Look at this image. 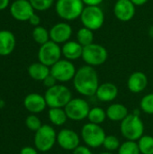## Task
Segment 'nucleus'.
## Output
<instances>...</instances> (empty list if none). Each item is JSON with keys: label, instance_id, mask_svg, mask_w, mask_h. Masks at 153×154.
Returning <instances> with one entry per match:
<instances>
[{"label": "nucleus", "instance_id": "f3484780", "mask_svg": "<svg viewBox=\"0 0 153 154\" xmlns=\"http://www.w3.org/2000/svg\"><path fill=\"white\" fill-rule=\"evenodd\" d=\"M148 86V78L142 71H135L130 75L127 80L128 89L134 94L142 93Z\"/></svg>", "mask_w": 153, "mask_h": 154}, {"label": "nucleus", "instance_id": "ea45409f", "mask_svg": "<svg viewBox=\"0 0 153 154\" xmlns=\"http://www.w3.org/2000/svg\"><path fill=\"white\" fill-rule=\"evenodd\" d=\"M149 35L153 39V25H151L149 29Z\"/></svg>", "mask_w": 153, "mask_h": 154}, {"label": "nucleus", "instance_id": "f257e3e1", "mask_svg": "<svg viewBox=\"0 0 153 154\" xmlns=\"http://www.w3.org/2000/svg\"><path fill=\"white\" fill-rule=\"evenodd\" d=\"M99 78L94 67L85 65L77 69L73 79L75 90L84 97L96 96L99 87Z\"/></svg>", "mask_w": 153, "mask_h": 154}, {"label": "nucleus", "instance_id": "72a5a7b5", "mask_svg": "<svg viewBox=\"0 0 153 154\" xmlns=\"http://www.w3.org/2000/svg\"><path fill=\"white\" fill-rule=\"evenodd\" d=\"M42 82H43V85H44L47 88H51V87L57 85V82H58V81L56 80V79H55L51 74H50Z\"/></svg>", "mask_w": 153, "mask_h": 154}, {"label": "nucleus", "instance_id": "423d86ee", "mask_svg": "<svg viewBox=\"0 0 153 154\" xmlns=\"http://www.w3.org/2000/svg\"><path fill=\"white\" fill-rule=\"evenodd\" d=\"M34 146L41 152L50 151L57 143V133L55 129L49 125H42V126L35 132Z\"/></svg>", "mask_w": 153, "mask_h": 154}, {"label": "nucleus", "instance_id": "1a4fd4ad", "mask_svg": "<svg viewBox=\"0 0 153 154\" xmlns=\"http://www.w3.org/2000/svg\"><path fill=\"white\" fill-rule=\"evenodd\" d=\"M68 119L75 122L83 121L87 118L90 106L87 101L81 97L72 98L64 107Z\"/></svg>", "mask_w": 153, "mask_h": 154}, {"label": "nucleus", "instance_id": "4c0bfd02", "mask_svg": "<svg viewBox=\"0 0 153 154\" xmlns=\"http://www.w3.org/2000/svg\"><path fill=\"white\" fill-rule=\"evenodd\" d=\"M149 0H131V2H133V4L135 6H140V5H145Z\"/></svg>", "mask_w": 153, "mask_h": 154}, {"label": "nucleus", "instance_id": "c9c22d12", "mask_svg": "<svg viewBox=\"0 0 153 154\" xmlns=\"http://www.w3.org/2000/svg\"><path fill=\"white\" fill-rule=\"evenodd\" d=\"M37 151H38L37 149H34L30 146H26L20 151V154H39Z\"/></svg>", "mask_w": 153, "mask_h": 154}, {"label": "nucleus", "instance_id": "393cba45", "mask_svg": "<svg viewBox=\"0 0 153 154\" xmlns=\"http://www.w3.org/2000/svg\"><path fill=\"white\" fill-rule=\"evenodd\" d=\"M93 32L94 31L86 27L80 28L77 32V42L83 47L94 43L95 37H94Z\"/></svg>", "mask_w": 153, "mask_h": 154}, {"label": "nucleus", "instance_id": "aec40b11", "mask_svg": "<svg viewBox=\"0 0 153 154\" xmlns=\"http://www.w3.org/2000/svg\"><path fill=\"white\" fill-rule=\"evenodd\" d=\"M15 47V38L9 31H0V56H7Z\"/></svg>", "mask_w": 153, "mask_h": 154}, {"label": "nucleus", "instance_id": "cd10ccee", "mask_svg": "<svg viewBox=\"0 0 153 154\" xmlns=\"http://www.w3.org/2000/svg\"><path fill=\"white\" fill-rule=\"evenodd\" d=\"M117 152L118 154H141L137 142L127 140L121 143Z\"/></svg>", "mask_w": 153, "mask_h": 154}, {"label": "nucleus", "instance_id": "9d476101", "mask_svg": "<svg viewBox=\"0 0 153 154\" xmlns=\"http://www.w3.org/2000/svg\"><path fill=\"white\" fill-rule=\"evenodd\" d=\"M61 55L62 52L60 44L52 41H49L48 42L41 45L38 51L39 61L50 68L60 60Z\"/></svg>", "mask_w": 153, "mask_h": 154}, {"label": "nucleus", "instance_id": "ddd939ff", "mask_svg": "<svg viewBox=\"0 0 153 154\" xmlns=\"http://www.w3.org/2000/svg\"><path fill=\"white\" fill-rule=\"evenodd\" d=\"M11 15L18 21H29L34 9L29 0H15L10 6Z\"/></svg>", "mask_w": 153, "mask_h": 154}, {"label": "nucleus", "instance_id": "9b49d317", "mask_svg": "<svg viewBox=\"0 0 153 154\" xmlns=\"http://www.w3.org/2000/svg\"><path fill=\"white\" fill-rule=\"evenodd\" d=\"M77 72L75 65L68 60H60L50 67V74L59 82H68L73 80Z\"/></svg>", "mask_w": 153, "mask_h": 154}, {"label": "nucleus", "instance_id": "a211bd4d", "mask_svg": "<svg viewBox=\"0 0 153 154\" xmlns=\"http://www.w3.org/2000/svg\"><path fill=\"white\" fill-rule=\"evenodd\" d=\"M118 96V88L112 82H104L99 85L96 97L101 102H112Z\"/></svg>", "mask_w": 153, "mask_h": 154}, {"label": "nucleus", "instance_id": "0eeeda50", "mask_svg": "<svg viewBox=\"0 0 153 154\" xmlns=\"http://www.w3.org/2000/svg\"><path fill=\"white\" fill-rule=\"evenodd\" d=\"M84 62L91 67H97L104 64L107 58V50L98 43H92L90 45L83 47L82 57Z\"/></svg>", "mask_w": 153, "mask_h": 154}, {"label": "nucleus", "instance_id": "c85d7f7f", "mask_svg": "<svg viewBox=\"0 0 153 154\" xmlns=\"http://www.w3.org/2000/svg\"><path fill=\"white\" fill-rule=\"evenodd\" d=\"M140 108L147 115H153V93L145 95L141 99Z\"/></svg>", "mask_w": 153, "mask_h": 154}, {"label": "nucleus", "instance_id": "e433bc0d", "mask_svg": "<svg viewBox=\"0 0 153 154\" xmlns=\"http://www.w3.org/2000/svg\"><path fill=\"white\" fill-rule=\"evenodd\" d=\"M87 6H99L104 0H82Z\"/></svg>", "mask_w": 153, "mask_h": 154}, {"label": "nucleus", "instance_id": "6e6552de", "mask_svg": "<svg viewBox=\"0 0 153 154\" xmlns=\"http://www.w3.org/2000/svg\"><path fill=\"white\" fill-rule=\"evenodd\" d=\"M79 18L83 27L92 31L99 30L105 22V14L100 6H85Z\"/></svg>", "mask_w": 153, "mask_h": 154}, {"label": "nucleus", "instance_id": "2eb2a0df", "mask_svg": "<svg viewBox=\"0 0 153 154\" xmlns=\"http://www.w3.org/2000/svg\"><path fill=\"white\" fill-rule=\"evenodd\" d=\"M71 35H72V28L68 23L65 22L56 23L50 30V41L58 44L65 43L68 41H69Z\"/></svg>", "mask_w": 153, "mask_h": 154}, {"label": "nucleus", "instance_id": "f03ea898", "mask_svg": "<svg viewBox=\"0 0 153 154\" xmlns=\"http://www.w3.org/2000/svg\"><path fill=\"white\" fill-rule=\"evenodd\" d=\"M145 126L143 121L136 112L129 114L120 125V132L124 138L127 141L137 142L144 135Z\"/></svg>", "mask_w": 153, "mask_h": 154}, {"label": "nucleus", "instance_id": "58836bf2", "mask_svg": "<svg viewBox=\"0 0 153 154\" xmlns=\"http://www.w3.org/2000/svg\"><path fill=\"white\" fill-rule=\"evenodd\" d=\"M9 5V0H0V10H4Z\"/></svg>", "mask_w": 153, "mask_h": 154}, {"label": "nucleus", "instance_id": "dca6fc26", "mask_svg": "<svg viewBox=\"0 0 153 154\" xmlns=\"http://www.w3.org/2000/svg\"><path fill=\"white\" fill-rule=\"evenodd\" d=\"M24 107L32 114H39L44 111L47 106V103L44 96L38 93H31L27 95L23 100Z\"/></svg>", "mask_w": 153, "mask_h": 154}, {"label": "nucleus", "instance_id": "b1692460", "mask_svg": "<svg viewBox=\"0 0 153 154\" xmlns=\"http://www.w3.org/2000/svg\"><path fill=\"white\" fill-rule=\"evenodd\" d=\"M106 118H107L106 112L100 106H95L90 108V111L87 116V119L89 123L99 125H101L106 121Z\"/></svg>", "mask_w": 153, "mask_h": 154}, {"label": "nucleus", "instance_id": "4be33fe9", "mask_svg": "<svg viewBox=\"0 0 153 154\" xmlns=\"http://www.w3.org/2000/svg\"><path fill=\"white\" fill-rule=\"evenodd\" d=\"M28 74L34 80L43 81L50 74V68L41 63L40 61L35 62L29 66Z\"/></svg>", "mask_w": 153, "mask_h": 154}, {"label": "nucleus", "instance_id": "39448f33", "mask_svg": "<svg viewBox=\"0 0 153 154\" xmlns=\"http://www.w3.org/2000/svg\"><path fill=\"white\" fill-rule=\"evenodd\" d=\"M80 136L87 147L96 149L103 146L106 134L101 125L87 123L82 126Z\"/></svg>", "mask_w": 153, "mask_h": 154}, {"label": "nucleus", "instance_id": "7c9ffc66", "mask_svg": "<svg viewBox=\"0 0 153 154\" xmlns=\"http://www.w3.org/2000/svg\"><path fill=\"white\" fill-rule=\"evenodd\" d=\"M25 125L29 130L33 131V132H37L42 126V124H41V120L39 119V117L33 114L27 116V118L25 120Z\"/></svg>", "mask_w": 153, "mask_h": 154}, {"label": "nucleus", "instance_id": "f8f14e48", "mask_svg": "<svg viewBox=\"0 0 153 154\" xmlns=\"http://www.w3.org/2000/svg\"><path fill=\"white\" fill-rule=\"evenodd\" d=\"M57 143L61 149L73 152L80 145V136L76 131L64 128L57 134Z\"/></svg>", "mask_w": 153, "mask_h": 154}, {"label": "nucleus", "instance_id": "412c9836", "mask_svg": "<svg viewBox=\"0 0 153 154\" xmlns=\"http://www.w3.org/2000/svg\"><path fill=\"white\" fill-rule=\"evenodd\" d=\"M107 118L112 122H122L128 115V109L120 103L111 104L106 110Z\"/></svg>", "mask_w": 153, "mask_h": 154}, {"label": "nucleus", "instance_id": "a878e982", "mask_svg": "<svg viewBox=\"0 0 153 154\" xmlns=\"http://www.w3.org/2000/svg\"><path fill=\"white\" fill-rule=\"evenodd\" d=\"M141 154H153V137L151 135H142L137 141Z\"/></svg>", "mask_w": 153, "mask_h": 154}, {"label": "nucleus", "instance_id": "7ed1b4c3", "mask_svg": "<svg viewBox=\"0 0 153 154\" xmlns=\"http://www.w3.org/2000/svg\"><path fill=\"white\" fill-rule=\"evenodd\" d=\"M44 97L47 106L50 108H64L73 98L70 89L62 84H57L48 88Z\"/></svg>", "mask_w": 153, "mask_h": 154}, {"label": "nucleus", "instance_id": "4468645a", "mask_svg": "<svg viewBox=\"0 0 153 154\" xmlns=\"http://www.w3.org/2000/svg\"><path fill=\"white\" fill-rule=\"evenodd\" d=\"M135 7L131 0H117L114 5L115 16L121 22H129L135 14Z\"/></svg>", "mask_w": 153, "mask_h": 154}, {"label": "nucleus", "instance_id": "20e7f679", "mask_svg": "<svg viewBox=\"0 0 153 154\" xmlns=\"http://www.w3.org/2000/svg\"><path fill=\"white\" fill-rule=\"evenodd\" d=\"M85 5L82 0H57L55 11L65 21H73L80 17Z\"/></svg>", "mask_w": 153, "mask_h": 154}, {"label": "nucleus", "instance_id": "f704fd0d", "mask_svg": "<svg viewBox=\"0 0 153 154\" xmlns=\"http://www.w3.org/2000/svg\"><path fill=\"white\" fill-rule=\"evenodd\" d=\"M29 23L32 24V25H33V26H39V24H40V23H41V18H40V16L39 15H37L36 14H33L31 17H30V19H29Z\"/></svg>", "mask_w": 153, "mask_h": 154}, {"label": "nucleus", "instance_id": "6ab92c4d", "mask_svg": "<svg viewBox=\"0 0 153 154\" xmlns=\"http://www.w3.org/2000/svg\"><path fill=\"white\" fill-rule=\"evenodd\" d=\"M62 55L68 60H76L82 57L83 46L80 45L77 41H68L63 43L61 47Z\"/></svg>", "mask_w": 153, "mask_h": 154}, {"label": "nucleus", "instance_id": "5701e85b", "mask_svg": "<svg viewBox=\"0 0 153 154\" xmlns=\"http://www.w3.org/2000/svg\"><path fill=\"white\" fill-rule=\"evenodd\" d=\"M48 117L50 123L57 126L65 125L68 120V116L64 108H50L48 112Z\"/></svg>", "mask_w": 153, "mask_h": 154}, {"label": "nucleus", "instance_id": "473e14b6", "mask_svg": "<svg viewBox=\"0 0 153 154\" xmlns=\"http://www.w3.org/2000/svg\"><path fill=\"white\" fill-rule=\"evenodd\" d=\"M72 154H93V152L90 150V148L87 145H79L73 151Z\"/></svg>", "mask_w": 153, "mask_h": 154}, {"label": "nucleus", "instance_id": "a19ab883", "mask_svg": "<svg viewBox=\"0 0 153 154\" xmlns=\"http://www.w3.org/2000/svg\"><path fill=\"white\" fill-rule=\"evenodd\" d=\"M99 154H113L112 152H101V153Z\"/></svg>", "mask_w": 153, "mask_h": 154}, {"label": "nucleus", "instance_id": "c756f323", "mask_svg": "<svg viewBox=\"0 0 153 154\" xmlns=\"http://www.w3.org/2000/svg\"><path fill=\"white\" fill-rule=\"evenodd\" d=\"M120 145L121 143L119 139L115 135H106L103 143V147L106 150V152H110L118 151Z\"/></svg>", "mask_w": 153, "mask_h": 154}, {"label": "nucleus", "instance_id": "2f4dec72", "mask_svg": "<svg viewBox=\"0 0 153 154\" xmlns=\"http://www.w3.org/2000/svg\"><path fill=\"white\" fill-rule=\"evenodd\" d=\"M34 10L45 11L51 7L54 0H29Z\"/></svg>", "mask_w": 153, "mask_h": 154}, {"label": "nucleus", "instance_id": "bb28decb", "mask_svg": "<svg viewBox=\"0 0 153 154\" xmlns=\"http://www.w3.org/2000/svg\"><path fill=\"white\" fill-rule=\"evenodd\" d=\"M32 38L33 40L40 45H42L49 41L50 39V32H48L44 27L42 26H36L32 31Z\"/></svg>", "mask_w": 153, "mask_h": 154}]
</instances>
